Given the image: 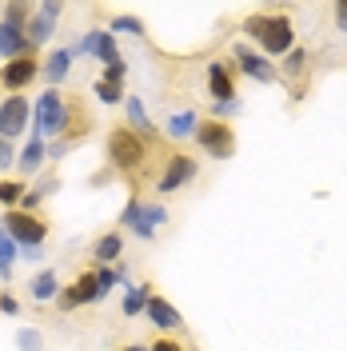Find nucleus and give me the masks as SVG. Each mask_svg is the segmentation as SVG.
Listing matches in <instances>:
<instances>
[{"label":"nucleus","instance_id":"obj_26","mask_svg":"<svg viewBox=\"0 0 347 351\" xmlns=\"http://www.w3.org/2000/svg\"><path fill=\"white\" fill-rule=\"evenodd\" d=\"M92 92H96V100H100V104H108V108H120V104H124V96H128L120 84H108V80H100V76H96Z\"/></svg>","mask_w":347,"mask_h":351},{"label":"nucleus","instance_id":"obj_10","mask_svg":"<svg viewBox=\"0 0 347 351\" xmlns=\"http://www.w3.org/2000/svg\"><path fill=\"white\" fill-rule=\"evenodd\" d=\"M60 12H64V4L60 0H40L36 8H32V16L24 24V32H28V44L32 48H40L56 36V21H60Z\"/></svg>","mask_w":347,"mask_h":351},{"label":"nucleus","instance_id":"obj_2","mask_svg":"<svg viewBox=\"0 0 347 351\" xmlns=\"http://www.w3.org/2000/svg\"><path fill=\"white\" fill-rule=\"evenodd\" d=\"M64 124H68V96L48 88L32 100V136H40L44 144L48 140H60L64 136Z\"/></svg>","mask_w":347,"mask_h":351},{"label":"nucleus","instance_id":"obj_37","mask_svg":"<svg viewBox=\"0 0 347 351\" xmlns=\"http://www.w3.org/2000/svg\"><path fill=\"white\" fill-rule=\"evenodd\" d=\"M64 156H68L64 140H48V160H64Z\"/></svg>","mask_w":347,"mask_h":351},{"label":"nucleus","instance_id":"obj_29","mask_svg":"<svg viewBox=\"0 0 347 351\" xmlns=\"http://www.w3.org/2000/svg\"><path fill=\"white\" fill-rule=\"evenodd\" d=\"M16 351H44V335L36 328H16Z\"/></svg>","mask_w":347,"mask_h":351},{"label":"nucleus","instance_id":"obj_11","mask_svg":"<svg viewBox=\"0 0 347 351\" xmlns=\"http://www.w3.org/2000/svg\"><path fill=\"white\" fill-rule=\"evenodd\" d=\"M32 124V104H28V96H4L0 100V140H16L24 136Z\"/></svg>","mask_w":347,"mask_h":351},{"label":"nucleus","instance_id":"obj_38","mask_svg":"<svg viewBox=\"0 0 347 351\" xmlns=\"http://www.w3.org/2000/svg\"><path fill=\"white\" fill-rule=\"evenodd\" d=\"M335 28H339V32H347V0H339V4H335Z\"/></svg>","mask_w":347,"mask_h":351},{"label":"nucleus","instance_id":"obj_33","mask_svg":"<svg viewBox=\"0 0 347 351\" xmlns=\"http://www.w3.org/2000/svg\"><path fill=\"white\" fill-rule=\"evenodd\" d=\"M8 168H16V148H12L8 140H0V180H4Z\"/></svg>","mask_w":347,"mask_h":351},{"label":"nucleus","instance_id":"obj_7","mask_svg":"<svg viewBox=\"0 0 347 351\" xmlns=\"http://www.w3.org/2000/svg\"><path fill=\"white\" fill-rule=\"evenodd\" d=\"M195 176H200V164H195L188 152H168L164 168L156 176V196H176L180 188H188Z\"/></svg>","mask_w":347,"mask_h":351},{"label":"nucleus","instance_id":"obj_13","mask_svg":"<svg viewBox=\"0 0 347 351\" xmlns=\"http://www.w3.org/2000/svg\"><path fill=\"white\" fill-rule=\"evenodd\" d=\"M208 96H212V104H228V100H239L236 68L228 64V60H208Z\"/></svg>","mask_w":347,"mask_h":351},{"label":"nucleus","instance_id":"obj_12","mask_svg":"<svg viewBox=\"0 0 347 351\" xmlns=\"http://www.w3.org/2000/svg\"><path fill=\"white\" fill-rule=\"evenodd\" d=\"M36 76H40V60H36V52H32V56H21V60L0 64V88H8L12 96H21L24 88H32Z\"/></svg>","mask_w":347,"mask_h":351},{"label":"nucleus","instance_id":"obj_16","mask_svg":"<svg viewBox=\"0 0 347 351\" xmlns=\"http://www.w3.org/2000/svg\"><path fill=\"white\" fill-rule=\"evenodd\" d=\"M120 108L128 112V128L136 132V136H144L148 144H152V140H160V128L152 124V116H148V108H144V100H140V96H132V92H128Z\"/></svg>","mask_w":347,"mask_h":351},{"label":"nucleus","instance_id":"obj_19","mask_svg":"<svg viewBox=\"0 0 347 351\" xmlns=\"http://www.w3.org/2000/svg\"><path fill=\"white\" fill-rule=\"evenodd\" d=\"M195 132H200V112L195 108H180L164 120V136L168 140H195Z\"/></svg>","mask_w":347,"mask_h":351},{"label":"nucleus","instance_id":"obj_5","mask_svg":"<svg viewBox=\"0 0 347 351\" xmlns=\"http://www.w3.org/2000/svg\"><path fill=\"white\" fill-rule=\"evenodd\" d=\"M195 148L212 160H232L236 156V128L224 124V120H200V132H195Z\"/></svg>","mask_w":347,"mask_h":351},{"label":"nucleus","instance_id":"obj_35","mask_svg":"<svg viewBox=\"0 0 347 351\" xmlns=\"http://www.w3.org/2000/svg\"><path fill=\"white\" fill-rule=\"evenodd\" d=\"M148 351H188L180 339H168V335H160L156 343H148Z\"/></svg>","mask_w":347,"mask_h":351},{"label":"nucleus","instance_id":"obj_28","mask_svg":"<svg viewBox=\"0 0 347 351\" xmlns=\"http://www.w3.org/2000/svg\"><path fill=\"white\" fill-rule=\"evenodd\" d=\"M108 32L112 36H144V21L140 16H112Z\"/></svg>","mask_w":347,"mask_h":351},{"label":"nucleus","instance_id":"obj_22","mask_svg":"<svg viewBox=\"0 0 347 351\" xmlns=\"http://www.w3.org/2000/svg\"><path fill=\"white\" fill-rule=\"evenodd\" d=\"M56 188H60V180H56V176H44L36 188H28V192H24V199L16 204V212H28V216H36V212H40V204L52 196Z\"/></svg>","mask_w":347,"mask_h":351},{"label":"nucleus","instance_id":"obj_39","mask_svg":"<svg viewBox=\"0 0 347 351\" xmlns=\"http://www.w3.org/2000/svg\"><path fill=\"white\" fill-rule=\"evenodd\" d=\"M120 351H148V343H128V348H120Z\"/></svg>","mask_w":347,"mask_h":351},{"label":"nucleus","instance_id":"obj_24","mask_svg":"<svg viewBox=\"0 0 347 351\" xmlns=\"http://www.w3.org/2000/svg\"><path fill=\"white\" fill-rule=\"evenodd\" d=\"M152 295H156L152 284H132L128 291H124V300H120V311H124L128 319H136V315H144V307H148Z\"/></svg>","mask_w":347,"mask_h":351},{"label":"nucleus","instance_id":"obj_14","mask_svg":"<svg viewBox=\"0 0 347 351\" xmlns=\"http://www.w3.org/2000/svg\"><path fill=\"white\" fill-rule=\"evenodd\" d=\"M32 52H36V48L28 44L24 24L4 21V16H0V60L8 64V60H21V56H32Z\"/></svg>","mask_w":347,"mask_h":351},{"label":"nucleus","instance_id":"obj_6","mask_svg":"<svg viewBox=\"0 0 347 351\" xmlns=\"http://www.w3.org/2000/svg\"><path fill=\"white\" fill-rule=\"evenodd\" d=\"M8 236H12V243L21 247V252H36V247H44V240H48V223H44L40 216H28V212H4V223H0Z\"/></svg>","mask_w":347,"mask_h":351},{"label":"nucleus","instance_id":"obj_4","mask_svg":"<svg viewBox=\"0 0 347 351\" xmlns=\"http://www.w3.org/2000/svg\"><path fill=\"white\" fill-rule=\"evenodd\" d=\"M263 56L276 64L280 56H287L291 48H296V24L287 12H276V16H263V28H260V40H256Z\"/></svg>","mask_w":347,"mask_h":351},{"label":"nucleus","instance_id":"obj_32","mask_svg":"<svg viewBox=\"0 0 347 351\" xmlns=\"http://www.w3.org/2000/svg\"><path fill=\"white\" fill-rule=\"evenodd\" d=\"M100 80H108V84H120V88H124V80H128V60H124V64L104 68V72H100Z\"/></svg>","mask_w":347,"mask_h":351},{"label":"nucleus","instance_id":"obj_27","mask_svg":"<svg viewBox=\"0 0 347 351\" xmlns=\"http://www.w3.org/2000/svg\"><path fill=\"white\" fill-rule=\"evenodd\" d=\"M24 192H28V184H24V180H8V176L0 180V204H4L8 212H12V208L24 199Z\"/></svg>","mask_w":347,"mask_h":351},{"label":"nucleus","instance_id":"obj_36","mask_svg":"<svg viewBox=\"0 0 347 351\" xmlns=\"http://www.w3.org/2000/svg\"><path fill=\"white\" fill-rule=\"evenodd\" d=\"M260 28H263V16H248L243 21V36L248 40H260Z\"/></svg>","mask_w":347,"mask_h":351},{"label":"nucleus","instance_id":"obj_9","mask_svg":"<svg viewBox=\"0 0 347 351\" xmlns=\"http://www.w3.org/2000/svg\"><path fill=\"white\" fill-rule=\"evenodd\" d=\"M100 300H108V295L100 291V280H96V267H88V271L80 276V280H76V284L60 287V295H56V307H60V311H76V307L100 304Z\"/></svg>","mask_w":347,"mask_h":351},{"label":"nucleus","instance_id":"obj_18","mask_svg":"<svg viewBox=\"0 0 347 351\" xmlns=\"http://www.w3.org/2000/svg\"><path fill=\"white\" fill-rule=\"evenodd\" d=\"M144 315L152 319L156 331H180V328H184V315H180L176 304H172V300H164V295H152L148 307H144Z\"/></svg>","mask_w":347,"mask_h":351},{"label":"nucleus","instance_id":"obj_15","mask_svg":"<svg viewBox=\"0 0 347 351\" xmlns=\"http://www.w3.org/2000/svg\"><path fill=\"white\" fill-rule=\"evenodd\" d=\"M72 60H76L72 48H52V52L44 56L40 60V76L48 80V88H60L68 76H72Z\"/></svg>","mask_w":347,"mask_h":351},{"label":"nucleus","instance_id":"obj_8","mask_svg":"<svg viewBox=\"0 0 347 351\" xmlns=\"http://www.w3.org/2000/svg\"><path fill=\"white\" fill-rule=\"evenodd\" d=\"M232 60H236V72H243L248 80H256V84H263V88L280 84V68L272 64L260 48H252V44H236V48H232Z\"/></svg>","mask_w":347,"mask_h":351},{"label":"nucleus","instance_id":"obj_30","mask_svg":"<svg viewBox=\"0 0 347 351\" xmlns=\"http://www.w3.org/2000/svg\"><path fill=\"white\" fill-rule=\"evenodd\" d=\"M0 16H4V21H16V24H28V16H32V4H28V0H8Z\"/></svg>","mask_w":347,"mask_h":351},{"label":"nucleus","instance_id":"obj_20","mask_svg":"<svg viewBox=\"0 0 347 351\" xmlns=\"http://www.w3.org/2000/svg\"><path fill=\"white\" fill-rule=\"evenodd\" d=\"M60 276H56V267H40L32 280H28V295L36 300V304H52L56 295H60Z\"/></svg>","mask_w":347,"mask_h":351},{"label":"nucleus","instance_id":"obj_25","mask_svg":"<svg viewBox=\"0 0 347 351\" xmlns=\"http://www.w3.org/2000/svg\"><path fill=\"white\" fill-rule=\"evenodd\" d=\"M21 260V247L12 243V236L0 228V284H12V267Z\"/></svg>","mask_w":347,"mask_h":351},{"label":"nucleus","instance_id":"obj_31","mask_svg":"<svg viewBox=\"0 0 347 351\" xmlns=\"http://www.w3.org/2000/svg\"><path fill=\"white\" fill-rule=\"evenodd\" d=\"M239 108H243V100H228V104H212V120H224V124H228V120H232V116H236Z\"/></svg>","mask_w":347,"mask_h":351},{"label":"nucleus","instance_id":"obj_23","mask_svg":"<svg viewBox=\"0 0 347 351\" xmlns=\"http://www.w3.org/2000/svg\"><path fill=\"white\" fill-rule=\"evenodd\" d=\"M92 256H96L100 267L120 263V256H124V236H120V232H104V236L96 240V247H92Z\"/></svg>","mask_w":347,"mask_h":351},{"label":"nucleus","instance_id":"obj_21","mask_svg":"<svg viewBox=\"0 0 347 351\" xmlns=\"http://www.w3.org/2000/svg\"><path fill=\"white\" fill-rule=\"evenodd\" d=\"M307 64H311V52H307L304 44H296L287 56H283V68H280V80H287V84H300L304 80Z\"/></svg>","mask_w":347,"mask_h":351},{"label":"nucleus","instance_id":"obj_1","mask_svg":"<svg viewBox=\"0 0 347 351\" xmlns=\"http://www.w3.org/2000/svg\"><path fill=\"white\" fill-rule=\"evenodd\" d=\"M104 156H108V168L112 172H140L144 164H148V140L144 136H136L128 124H120V128L108 132V140H104Z\"/></svg>","mask_w":347,"mask_h":351},{"label":"nucleus","instance_id":"obj_34","mask_svg":"<svg viewBox=\"0 0 347 351\" xmlns=\"http://www.w3.org/2000/svg\"><path fill=\"white\" fill-rule=\"evenodd\" d=\"M0 311H4V315H21V300H16L12 291H0Z\"/></svg>","mask_w":347,"mask_h":351},{"label":"nucleus","instance_id":"obj_3","mask_svg":"<svg viewBox=\"0 0 347 351\" xmlns=\"http://www.w3.org/2000/svg\"><path fill=\"white\" fill-rule=\"evenodd\" d=\"M168 223V208L156 199V204H144L140 196H132L120 212V228H128L136 240H156Z\"/></svg>","mask_w":347,"mask_h":351},{"label":"nucleus","instance_id":"obj_17","mask_svg":"<svg viewBox=\"0 0 347 351\" xmlns=\"http://www.w3.org/2000/svg\"><path fill=\"white\" fill-rule=\"evenodd\" d=\"M44 164H48V144H44L40 136H28L24 148L16 152V172L28 180V176H40Z\"/></svg>","mask_w":347,"mask_h":351}]
</instances>
